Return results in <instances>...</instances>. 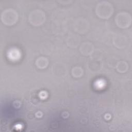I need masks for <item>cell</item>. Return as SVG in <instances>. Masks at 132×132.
Masks as SVG:
<instances>
[{
	"instance_id": "cell-1",
	"label": "cell",
	"mask_w": 132,
	"mask_h": 132,
	"mask_svg": "<svg viewBox=\"0 0 132 132\" xmlns=\"http://www.w3.org/2000/svg\"><path fill=\"white\" fill-rule=\"evenodd\" d=\"M2 22L6 25H12L18 20V14L14 10L8 9L3 11L1 15Z\"/></svg>"
},
{
	"instance_id": "cell-2",
	"label": "cell",
	"mask_w": 132,
	"mask_h": 132,
	"mask_svg": "<svg viewBox=\"0 0 132 132\" xmlns=\"http://www.w3.org/2000/svg\"><path fill=\"white\" fill-rule=\"evenodd\" d=\"M48 64V61L46 58L40 57L36 61V64L39 68H44L46 67Z\"/></svg>"
},
{
	"instance_id": "cell-3",
	"label": "cell",
	"mask_w": 132,
	"mask_h": 132,
	"mask_svg": "<svg viewBox=\"0 0 132 132\" xmlns=\"http://www.w3.org/2000/svg\"><path fill=\"white\" fill-rule=\"evenodd\" d=\"M72 74L74 77H80L82 74V70L80 68L76 67L73 69Z\"/></svg>"
}]
</instances>
